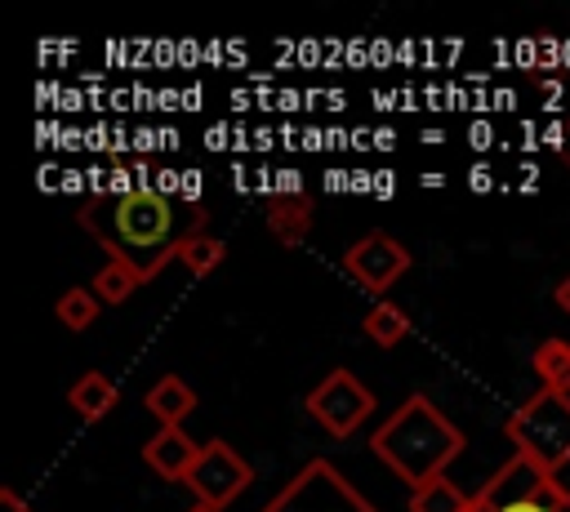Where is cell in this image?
I'll use <instances>...</instances> for the list:
<instances>
[{
  "label": "cell",
  "mask_w": 570,
  "mask_h": 512,
  "mask_svg": "<svg viewBox=\"0 0 570 512\" xmlns=\"http://www.w3.org/2000/svg\"><path fill=\"white\" fill-rule=\"evenodd\" d=\"M67 401H71V410L80 414V419H102V414H111L116 410V401H120V392H116V383L107 378V374H98V370H89V374H80L76 378V387L67 392Z\"/></svg>",
  "instance_id": "cell-10"
},
{
  "label": "cell",
  "mask_w": 570,
  "mask_h": 512,
  "mask_svg": "<svg viewBox=\"0 0 570 512\" xmlns=\"http://www.w3.org/2000/svg\"><path fill=\"white\" fill-rule=\"evenodd\" d=\"M361 325H365V334H370L379 347H392V343H401V338L410 334V316H405L396 303H374Z\"/></svg>",
  "instance_id": "cell-15"
},
{
  "label": "cell",
  "mask_w": 570,
  "mask_h": 512,
  "mask_svg": "<svg viewBox=\"0 0 570 512\" xmlns=\"http://www.w3.org/2000/svg\"><path fill=\"white\" fill-rule=\"evenodd\" d=\"M468 503H472V499H463L445 476H436V481H428V485L414 490L410 512H468Z\"/></svg>",
  "instance_id": "cell-16"
},
{
  "label": "cell",
  "mask_w": 570,
  "mask_h": 512,
  "mask_svg": "<svg viewBox=\"0 0 570 512\" xmlns=\"http://www.w3.org/2000/svg\"><path fill=\"white\" fill-rule=\"evenodd\" d=\"M343 267L356 276V285H361V289L383 294V289H387V285L410 267V249H405L401 240L383 236V232H370L365 240H356V245L343 254Z\"/></svg>",
  "instance_id": "cell-6"
},
{
  "label": "cell",
  "mask_w": 570,
  "mask_h": 512,
  "mask_svg": "<svg viewBox=\"0 0 570 512\" xmlns=\"http://www.w3.org/2000/svg\"><path fill=\"white\" fill-rule=\"evenodd\" d=\"M223 254H227V245L214 240V236H183V240H174V258H178L191 276L214 272V267L223 263Z\"/></svg>",
  "instance_id": "cell-14"
},
{
  "label": "cell",
  "mask_w": 570,
  "mask_h": 512,
  "mask_svg": "<svg viewBox=\"0 0 570 512\" xmlns=\"http://www.w3.org/2000/svg\"><path fill=\"white\" fill-rule=\"evenodd\" d=\"M534 374L548 392H570V343L566 338H543L534 352Z\"/></svg>",
  "instance_id": "cell-13"
},
{
  "label": "cell",
  "mask_w": 570,
  "mask_h": 512,
  "mask_svg": "<svg viewBox=\"0 0 570 512\" xmlns=\"http://www.w3.org/2000/svg\"><path fill=\"white\" fill-rule=\"evenodd\" d=\"M499 503H503V499H499V490H494V485H485V490L468 503V512H499Z\"/></svg>",
  "instance_id": "cell-18"
},
{
  "label": "cell",
  "mask_w": 570,
  "mask_h": 512,
  "mask_svg": "<svg viewBox=\"0 0 570 512\" xmlns=\"http://www.w3.org/2000/svg\"><path fill=\"white\" fill-rule=\"evenodd\" d=\"M94 316H98V294H94V289H67V294L58 298V321H62L67 329H89Z\"/></svg>",
  "instance_id": "cell-17"
},
{
  "label": "cell",
  "mask_w": 570,
  "mask_h": 512,
  "mask_svg": "<svg viewBox=\"0 0 570 512\" xmlns=\"http://www.w3.org/2000/svg\"><path fill=\"white\" fill-rule=\"evenodd\" d=\"M508 436L517 441L521 459H530L543 476L557 472L570 459V396L561 392H534L525 405L512 410Z\"/></svg>",
  "instance_id": "cell-3"
},
{
  "label": "cell",
  "mask_w": 570,
  "mask_h": 512,
  "mask_svg": "<svg viewBox=\"0 0 570 512\" xmlns=\"http://www.w3.org/2000/svg\"><path fill=\"white\" fill-rule=\"evenodd\" d=\"M0 512H31L13 490H0Z\"/></svg>",
  "instance_id": "cell-19"
},
{
  "label": "cell",
  "mask_w": 570,
  "mask_h": 512,
  "mask_svg": "<svg viewBox=\"0 0 570 512\" xmlns=\"http://www.w3.org/2000/svg\"><path fill=\"white\" fill-rule=\"evenodd\" d=\"M267 227H272L276 240L303 245V236H307V227H312V200H307V196H285V200H276L272 214H267Z\"/></svg>",
  "instance_id": "cell-12"
},
{
  "label": "cell",
  "mask_w": 570,
  "mask_h": 512,
  "mask_svg": "<svg viewBox=\"0 0 570 512\" xmlns=\"http://www.w3.org/2000/svg\"><path fill=\"white\" fill-rule=\"evenodd\" d=\"M552 298H557V307H561V312L570 316V276H566V280L557 285V294H552Z\"/></svg>",
  "instance_id": "cell-20"
},
{
  "label": "cell",
  "mask_w": 570,
  "mask_h": 512,
  "mask_svg": "<svg viewBox=\"0 0 570 512\" xmlns=\"http://www.w3.org/2000/svg\"><path fill=\"white\" fill-rule=\"evenodd\" d=\"M459 445H463V436L423 396L405 401L401 414L374 436V454L387 459L414 490L428 485V481H436L441 467L459 454Z\"/></svg>",
  "instance_id": "cell-1"
},
{
  "label": "cell",
  "mask_w": 570,
  "mask_h": 512,
  "mask_svg": "<svg viewBox=\"0 0 570 512\" xmlns=\"http://www.w3.org/2000/svg\"><path fill=\"white\" fill-rule=\"evenodd\" d=\"M142 459H147L165 481H187V472H191L196 459H200V445H196L183 427H160V432L142 445Z\"/></svg>",
  "instance_id": "cell-7"
},
{
  "label": "cell",
  "mask_w": 570,
  "mask_h": 512,
  "mask_svg": "<svg viewBox=\"0 0 570 512\" xmlns=\"http://www.w3.org/2000/svg\"><path fill=\"white\" fill-rule=\"evenodd\" d=\"M169 232H174V205L165 200V191L138 187L111 205V245L116 254L147 267V276L174 254Z\"/></svg>",
  "instance_id": "cell-2"
},
{
  "label": "cell",
  "mask_w": 570,
  "mask_h": 512,
  "mask_svg": "<svg viewBox=\"0 0 570 512\" xmlns=\"http://www.w3.org/2000/svg\"><path fill=\"white\" fill-rule=\"evenodd\" d=\"M517 481V463H508L490 485L499 490V512H557L561 508V499H566V490H557L548 476H539L534 485H525V490H517V494H508V485Z\"/></svg>",
  "instance_id": "cell-8"
},
{
  "label": "cell",
  "mask_w": 570,
  "mask_h": 512,
  "mask_svg": "<svg viewBox=\"0 0 570 512\" xmlns=\"http://www.w3.org/2000/svg\"><path fill=\"white\" fill-rule=\"evenodd\" d=\"M187 485L205 508H223L249 485V463L227 441H205L196 467L187 472Z\"/></svg>",
  "instance_id": "cell-5"
},
{
  "label": "cell",
  "mask_w": 570,
  "mask_h": 512,
  "mask_svg": "<svg viewBox=\"0 0 570 512\" xmlns=\"http://www.w3.org/2000/svg\"><path fill=\"white\" fill-rule=\"evenodd\" d=\"M307 414L330 432V436H347L356 423H365L370 419V410H374V392L356 378V374H347V370H334L321 387H312L307 392Z\"/></svg>",
  "instance_id": "cell-4"
},
{
  "label": "cell",
  "mask_w": 570,
  "mask_h": 512,
  "mask_svg": "<svg viewBox=\"0 0 570 512\" xmlns=\"http://www.w3.org/2000/svg\"><path fill=\"white\" fill-rule=\"evenodd\" d=\"M147 410L156 414V423H160V427H178V423L196 410V392H191L178 374H165V378L147 392Z\"/></svg>",
  "instance_id": "cell-9"
},
{
  "label": "cell",
  "mask_w": 570,
  "mask_h": 512,
  "mask_svg": "<svg viewBox=\"0 0 570 512\" xmlns=\"http://www.w3.org/2000/svg\"><path fill=\"white\" fill-rule=\"evenodd\" d=\"M142 285V267L134 263V258H125V254H111L107 263H102V272L94 276V294H98V303H125L134 289Z\"/></svg>",
  "instance_id": "cell-11"
},
{
  "label": "cell",
  "mask_w": 570,
  "mask_h": 512,
  "mask_svg": "<svg viewBox=\"0 0 570 512\" xmlns=\"http://www.w3.org/2000/svg\"><path fill=\"white\" fill-rule=\"evenodd\" d=\"M191 512H218V508H205V503H196V508H191Z\"/></svg>",
  "instance_id": "cell-21"
}]
</instances>
